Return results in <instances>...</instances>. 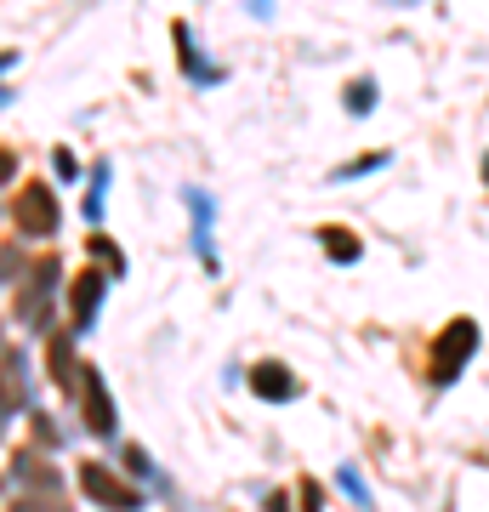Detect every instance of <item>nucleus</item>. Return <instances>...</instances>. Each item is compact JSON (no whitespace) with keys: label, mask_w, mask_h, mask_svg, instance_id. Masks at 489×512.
Instances as JSON below:
<instances>
[{"label":"nucleus","mask_w":489,"mask_h":512,"mask_svg":"<svg viewBox=\"0 0 489 512\" xmlns=\"http://www.w3.org/2000/svg\"><path fill=\"white\" fill-rule=\"evenodd\" d=\"M478 353V325L472 319H450V325L438 330L433 353H427V376H433L438 387H450L461 370H467V359Z\"/></svg>","instance_id":"1"},{"label":"nucleus","mask_w":489,"mask_h":512,"mask_svg":"<svg viewBox=\"0 0 489 512\" xmlns=\"http://www.w3.org/2000/svg\"><path fill=\"white\" fill-rule=\"evenodd\" d=\"M12 222H18V234H57V200H52V188L46 183H23L18 188V200H12Z\"/></svg>","instance_id":"2"},{"label":"nucleus","mask_w":489,"mask_h":512,"mask_svg":"<svg viewBox=\"0 0 489 512\" xmlns=\"http://www.w3.org/2000/svg\"><path fill=\"white\" fill-rule=\"evenodd\" d=\"M80 490H86L91 501L114 507V512H131V507H137V490H131L126 478H114L109 467H97V461H86V467H80Z\"/></svg>","instance_id":"3"},{"label":"nucleus","mask_w":489,"mask_h":512,"mask_svg":"<svg viewBox=\"0 0 489 512\" xmlns=\"http://www.w3.org/2000/svg\"><path fill=\"white\" fill-rule=\"evenodd\" d=\"M80 404H86V427L97 439H109L114 433V404H109V387L97 382V370H80Z\"/></svg>","instance_id":"4"},{"label":"nucleus","mask_w":489,"mask_h":512,"mask_svg":"<svg viewBox=\"0 0 489 512\" xmlns=\"http://www.w3.org/2000/svg\"><path fill=\"white\" fill-rule=\"evenodd\" d=\"M46 370H52V382L63 387V393H80V359H74V342H69V330H52L46 336Z\"/></svg>","instance_id":"5"},{"label":"nucleus","mask_w":489,"mask_h":512,"mask_svg":"<svg viewBox=\"0 0 489 512\" xmlns=\"http://www.w3.org/2000/svg\"><path fill=\"white\" fill-rule=\"evenodd\" d=\"M97 302H103V274H97V268L74 274V291H69L74 325H69V330H86V325H91V313H97Z\"/></svg>","instance_id":"6"},{"label":"nucleus","mask_w":489,"mask_h":512,"mask_svg":"<svg viewBox=\"0 0 489 512\" xmlns=\"http://www.w3.org/2000/svg\"><path fill=\"white\" fill-rule=\"evenodd\" d=\"M52 279H57V256H46V262L29 268V285L18 296V319H40V296L52 291Z\"/></svg>","instance_id":"7"},{"label":"nucleus","mask_w":489,"mask_h":512,"mask_svg":"<svg viewBox=\"0 0 489 512\" xmlns=\"http://www.w3.org/2000/svg\"><path fill=\"white\" fill-rule=\"evenodd\" d=\"M23 404V359L18 348L0 353V410H18Z\"/></svg>","instance_id":"8"},{"label":"nucleus","mask_w":489,"mask_h":512,"mask_svg":"<svg viewBox=\"0 0 489 512\" xmlns=\"http://www.w3.org/2000/svg\"><path fill=\"white\" fill-rule=\"evenodd\" d=\"M251 387H256V399H290V393H296V382H290L285 365H256Z\"/></svg>","instance_id":"9"},{"label":"nucleus","mask_w":489,"mask_h":512,"mask_svg":"<svg viewBox=\"0 0 489 512\" xmlns=\"http://www.w3.org/2000/svg\"><path fill=\"white\" fill-rule=\"evenodd\" d=\"M319 245H325V256H330V262H342V268H347V262H359V251H364L347 228H319Z\"/></svg>","instance_id":"10"},{"label":"nucleus","mask_w":489,"mask_h":512,"mask_svg":"<svg viewBox=\"0 0 489 512\" xmlns=\"http://www.w3.org/2000/svg\"><path fill=\"white\" fill-rule=\"evenodd\" d=\"M18 473L29 478V484H35L40 495H57V467H46V461H40L35 450H23V456H18Z\"/></svg>","instance_id":"11"},{"label":"nucleus","mask_w":489,"mask_h":512,"mask_svg":"<svg viewBox=\"0 0 489 512\" xmlns=\"http://www.w3.org/2000/svg\"><path fill=\"white\" fill-rule=\"evenodd\" d=\"M12 512H69V501L63 495H23V501H12Z\"/></svg>","instance_id":"12"},{"label":"nucleus","mask_w":489,"mask_h":512,"mask_svg":"<svg viewBox=\"0 0 489 512\" xmlns=\"http://www.w3.org/2000/svg\"><path fill=\"white\" fill-rule=\"evenodd\" d=\"M347 109H353V114L376 109V86H370V80H353V86H347Z\"/></svg>","instance_id":"13"},{"label":"nucleus","mask_w":489,"mask_h":512,"mask_svg":"<svg viewBox=\"0 0 489 512\" xmlns=\"http://www.w3.org/2000/svg\"><path fill=\"white\" fill-rule=\"evenodd\" d=\"M91 256H103V262H109V268H120V251H114L109 239H97V234H91Z\"/></svg>","instance_id":"14"},{"label":"nucleus","mask_w":489,"mask_h":512,"mask_svg":"<svg viewBox=\"0 0 489 512\" xmlns=\"http://www.w3.org/2000/svg\"><path fill=\"white\" fill-rule=\"evenodd\" d=\"M12 171H18V154H12V148H0V183H6Z\"/></svg>","instance_id":"15"},{"label":"nucleus","mask_w":489,"mask_h":512,"mask_svg":"<svg viewBox=\"0 0 489 512\" xmlns=\"http://www.w3.org/2000/svg\"><path fill=\"white\" fill-rule=\"evenodd\" d=\"M484 183H489V154H484Z\"/></svg>","instance_id":"16"},{"label":"nucleus","mask_w":489,"mask_h":512,"mask_svg":"<svg viewBox=\"0 0 489 512\" xmlns=\"http://www.w3.org/2000/svg\"><path fill=\"white\" fill-rule=\"evenodd\" d=\"M0 433H6V410H0Z\"/></svg>","instance_id":"17"}]
</instances>
